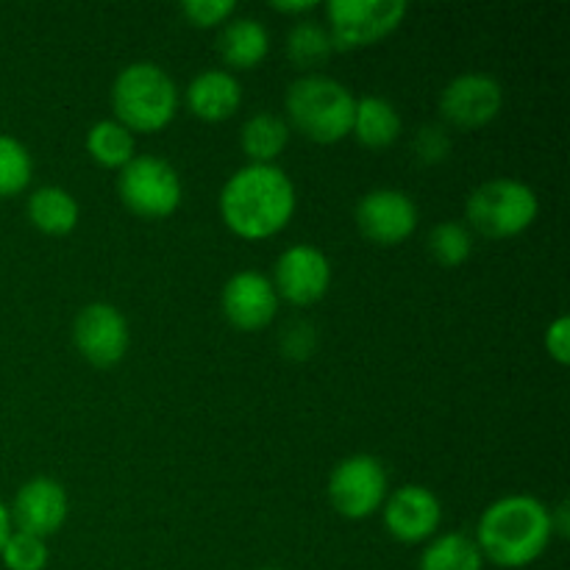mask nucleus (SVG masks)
I'll list each match as a JSON object with an SVG mask.
<instances>
[{
	"label": "nucleus",
	"instance_id": "1a4fd4ad",
	"mask_svg": "<svg viewBox=\"0 0 570 570\" xmlns=\"http://www.w3.org/2000/svg\"><path fill=\"white\" fill-rule=\"evenodd\" d=\"M128 343H131L128 321L115 304L92 301L72 317V345L92 367L106 371L120 365L122 356L128 354Z\"/></svg>",
	"mask_w": 570,
	"mask_h": 570
},
{
	"label": "nucleus",
	"instance_id": "2f4dec72",
	"mask_svg": "<svg viewBox=\"0 0 570 570\" xmlns=\"http://www.w3.org/2000/svg\"><path fill=\"white\" fill-rule=\"evenodd\" d=\"M14 532V527H11V515H9V507L0 501V551H3L6 540H9V534Z\"/></svg>",
	"mask_w": 570,
	"mask_h": 570
},
{
	"label": "nucleus",
	"instance_id": "a878e982",
	"mask_svg": "<svg viewBox=\"0 0 570 570\" xmlns=\"http://www.w3.org/2000/svg\"><path fill=\"white\" fill-rule=\"evenodd\" d=\"M6 570H45L48 568L50 551L42 538H33L26 532H11L0 551Z\"/></svg>",
	"mask_w": 570,
	"mask_h": 570
},
{
	"label": "nucleus",
	"instance_id": "473e14b6",
	"mask_svg": "<svg viewBox=\"0 0 570 570\" xmlns=\"http://www.w3.org/2000/svg\"><path fill=\"white\" fill-rule=\"evenodd\" d=\"M259 570H278V568H259Z\"/></svg>",
	"mask_w": 570,
	"mask_h": 570
},
{
	"label": "nucleus",
	"instance_id": "2eb2a0df",
	"mask_svg": "<svg viewBox=\"0 0 570 570\" xmlns=\"http://www.w3.org/2000/svg\"><path fill=\"white\" fill-rule=\"evenodd\" d=\"M11 527L14 532L33 534V538H50L65 527L70 515L67 490L50 476H33L14 493L9 507Z\"/></svg>",
	"mask_w": 570,
	"mask_h": 570
},
{
	"label": "nucleus",
	"instance_id": "423d86ee",
	"mask_svg": "<svg viewBox=\"0 0 570 570\" xmlns=\"http://www.w3.org/2000/svg\"><path fill=\"white\" fill-rule=\"evenodd\" d=\"M117 195L131 215L142 220H165L184 200L181 176L167 159L154 154L134 156L117 173Z\"/></svg>",
	"mask_w": 570,
	"mask_h": 570
},
{
	"label": "nucleus",
	"instance_id": "6ab92c4d",
	"mask_svg": "<svg viewBox=\"0 0 570 570\" xmlns=\"http://www.w3.org/2000/svg\"><path fill=\"white\" fill-rule=\"evenodd\" d=\"M26 215L28 223L45 237H67L81 220V206L65 187H39L28 195Z\"/></svg>",
	"mask_w": 570,
	"mask_h": 570
},
{
	"label": "nucleus",
	"instance_id": "4468645a",
	"mask_svg": "<svg viewBox=\"0 0 570 570\" xmlns=\"http://www.w3.org/2000/svg\"><path fill=\"white\" fill-rule=\"evenodd\" d=\"M278 295L273 282L259 271H237L220 293L223 317L232 328L243 334L262 332L278 315Z\"/></svg>",
	"mask_w": 570,
	"mask_h": 570
},
{
	"label": "nucleus",
	"instance_id": "9b49d317",
	"mask_svg": "<svg viewBox=\"0 0 570 570\" xmlns=\"http://www.w3.org/2000/svg\"><path fill=\"white\" fill-rule=\"evenodd\" d=\"M354 220L362 239L379 248H395L415 234L421 215L412 195L404 189L379 187L356 200Z\"/></svg>",
	"mask_w": 570,
	"mask_h": 570
},
{
	"label": "nucleus",
	"instance_id": "20e7f679",
	"mask_svg": "<svg viewBox=\"0 0 570 570\" xmlns=\"http://www.w3.org/2000/svg\"><path fill=\"white\" fill-rule=\"evenodd\" d=\"M178 95L176 81L165 67L154 61H134L117 72L111 83V111L120 126L131 134H159L176 120Z\"/></svg>",
	"mask_w": 570,
	"mask_h": 570
},
{
	"label": "nucleus",
	"instance_id": "cd10ccee",
	"mask_svg": "<svg viewBox=\"0 0 570 570\" xmlns=\"http://www.w3.org/2000/svg\"><path fill=\"white\" fill-rule=\"evenodd\" d=\"M412 150H415L421 165H443L451 156V137L445 126H438V122L423 126L412 139Z\"/></svg>",
	"mask_w": 570,
	"mask_h": 570
},
{
	"label": "nucleus",
	"instance_id": "4be33fe9",
	"mask_svg": "<svg viewBox=\"0 0 570 570\" xmlns=\"http://www.w3.org/2000/svg\"><path fill=\"white\" fill-rule=\"evenodd\" d=\"M417 570H484L476 540L462 532L434 534L421 551Z\"/></svg>",
	"mask_w": 570,
	"mask_h": 570
},
{
	"label": "nucleus",
	"instance_id": "dca6fc26",
	"mask_svg": "<svg viewBox=\"0 0 570 570\" xmlns=\"http://www.w3.org/2000/svg\"><path fill=\"white\" fill-rule=\"evenodd\" d=\"M189 115L204 122H226L243 106V83L228 70H204L184 89Z\"/></svg>",
	"mask_w": 570,
	"mask_h": 570
},
{
	"label": "nucleus",
	"instance_id": "c756f323",
	"mask_svg": "<svg viewBox=\"0 0 570 570\" xmlns=\"http://www.w3.org/2000/svg\"><path fill=\"white\" fill-rule=\"evenodd\" d=\"M282 348L289 360H309L312 348H315V328L309 323H293L284 332Z\"/></svg>",
	"mask_w": 570,
	"mask_h": 570
},
{
	"label": "nucleus",
	"instance_id": "aec40b11",
	"mask_svg": "<svg viewBox=\"0 0 570 570\" xmlns=\"http://www.w3.org/2000/svg\"><path fill=\"white\" fill-rule=\"evenodd\" d=\"M289 126L276 111H256L239 128V148L248 165H276L289 145Z\"/></svg>",
	"mask_w": 570,
	"mask_h": 570
},
{
	"label": "nucleus",
	"instance_id": "39448f33",
	"mask_svg": "<svg viewBox=\"0 0 570 570\" xmlns=\"http://www.w3.org/2000/svg\"><path fill=\"white\" fill-rule=\"evenodd\" d=\"M538 215V193L518 178H490L465 200V226L488 239L518 237L534 226Z\"/></svg>",
	"mask_w": 570,
	"mask_h": 570
},
{
	"label": "nucleus",
	"instance_id": "f3484780",
	"mask_svg": "<svg viewBox=\"0 0 570 570\" xmlns=\"http://www.w3.org/2000/svg\"><path fill=\"white\" fill-rule=\"evenodd\" d=\"M271 53V33L254 17H232L217 33V56L228 72L259 67Z\"/></svg>",
	"mask_w": 570,
	"mask_h": 570
},
{
	"label": "nucleus",
	"instance_id": "6e6552de",
	"mask_svg": "<svg viewBox=\"0 0 570 570\" xmlns=\"http://www.w3.org/2000/svg\"><path fill=\"white\" fill-rule=\"evenodd\" d=\"M390 493V476L382 460L371 454H354L332 468L326 482L328 504L345 521H365L382 510Z\"/></svg>",
	"mask_w": 570,
	"mask_h": 570
},
{
	"label": "nucleus",
	"instance_id": "9d476101",
	"mask_svg": "<svg viewBox=\"0 0 570 570\" xmlns=\"http://www.w3.org/2000/svg\"><path fill=\"white\" fill-rule=\"evenodd\" d=\"M440 117L460 131L490 126L504 109V87L488 72H462L451 78L438 100Z\"/></svg>",
	"mask_w": 570,
	"mask_h": 570
},
{
	"label": "nucleus",
	"instance_id": "ddd939ff",
	"mask_svg": "<svg viewBox=\"0 0 570 570\" xmlns=\"http://www.w3.org/2000/svg\"><path fill=\"white\" fill-rule=\"evenodd\" d=\"M379 512L390 538L404 546L429 543L443 523V504L438 493L423 484H404L387 493Z\"/></svg>",
	"mask_w": 570,
	"mask_h": 570
},
{
	"label": "nucleus",
	"instance_id": "412c9836",
	"mask_svg": "<svg viewBox=\"0 0 570 570\" xmlns=\"http://www.w3.org/2000/svg\"><path fill=\"white\" fill-rule=\"evenodd\" d=\"M89 159L104 170L120 173L128 161L137 156V145H134V134L126 126L111 117V120H98L89 126L87 139H83Z\"/></svg>",
	"mask_w": 570,
	"mask_h": 570
},
{
	"label": "nucleus",
	"instance_id": "0eeeda50",
	"mask_svg": "<svg viewBox=\"0 0 570 570\" xmlns=\"http://www.w3.org/2000/svg\"><path fill=\"white\" fill-rule=\"evenodd\" d=\"M326 31L334 50H365L387 39L404 22V0H328Z\"/></svg>",
	"mask_w": 570,
	"mask_h": 570
},
{
	"label": "nucleus",
	"instance_id": "f03ea898",
	"mask_svg": "<svg viewBox=\"0 0 570 570\" xmlns=\"http://www.w3.org/2000/svg\"><path fill=\"white\" fill-rule=\"evenodd\" d=\"M473 540L484 562L507 570L527 568L538 562L554 540L551 510L534 495H504L482 512Z\"/></svg>",
	"mask_w": 570,
	"mask_h": 570
},
{
	"label": "nucleus",
	"instance_id": "393cba45",
	"mask_svg": "<svg viewBox=\"0 0 570 570\" xmlns=\"http://www.w3.org/2000/svg\"><path fill=\"white\" fill-rule=\"evenodd\" d=\"M33 178L31 150L11 134H0V198H14Z\"/></svg>",
	"mask_w": 570,
	"mask_h": 570
},
{
	"label": "nucleus",
	"instance_id": "7c9ffc66",
	"mask_svg": "<svg viewBox=\"0 0 570 570\" xmlns=\"http://www.w3.org/2000/svg\"><path fill=\"white\" fill-rule=\"evenodd\" d=\"M273 11H278V14H289V17H301L304 20V14H309V11L317 9L315 0H298V3H284V0H276V3H271Z\"/></svg>",
	"mask_w": 570,
	"mask_h": 570
},
{
	"label": "nucleus",
	"instance_id": "f257e3e1",
	"mask_svg": "<svg viewBox=\"0 0 570 570\" xmlns=\"http://www.w3.org/2000/svg\"><path fill=\"white\" fill-rule=\"evenodd\" d=\"M298 206L295 184L278 165H245L223 184L217 209L234 237L262 243L289 226Z\"/></svg>",
	"mask_w": 570,
	"mask_h": 570
},
{
	"label": "nucleus",
	"instance_id": "a211bd4d",
	"mask_svg": "<svg viewBox=\"0 0 570 570\" xmlns=\"http://www.w3.org/2000/svg\"><path fill=\"white\" fill-rule=\"evenodd\" d=\"M404 131L399 109L382 95H365L356 98L354 122H351V137L367 150H384L393 142H399Z\"/></svg>",
	"mask_w": 570,
	"mask_h": 570
},
{
	"label": "nucleus",
	"instance_id": "b1692460",
	"mask_svg": "<svg viewBox=\"0 0 570 570\" xmlns=\"http://www.w3.org/2000/svg\"><path fill=\"white\" fill-rule=\"evenodd\" d=\"M426 248L443 267H462L473 254V232L460 220H443L429 232Z\"/></svg>",
	"mask_w": 570,
	"mask_h": 570
},
{
	"label": "nucleus",
	"instance_id": "f8f14e48",
	"mask_svg": "<svg viewBox=\"0 0 570 570\" xmlns=\"http://www.w3.org/2000/svg\"><path fill=\"white\" fill-rule=\"evenodd\" d=\"M271 282L278 301L293 306H315L332 287V262L317 245H289L278 254Z\"/></svg>",
	"mask_w": 570,
	"mask_h": 570
},
{
	"label": "nucleus",
	"instance_id": "7ed1b4c3",
	"mask_svg": "<svg viewBox=\"0 0 570 570\" xmlns=\"http://www.w3.org/2000/svg\"><path fill=\"white\" fill-rule=\"evenodd\" d=\"M356 98L337 78L312 72L295 78L284 95V120L289 131L315 145H337L351 134Z\"/></svg>",
	"mask_w": 570,
	"mask_h": 570
},
{
	"label": "nucleus",
	"instance_id": "c85d7f7f",
	"mask_svg": "<svg viewBox=\"0 0 570 570\" xmlns=\"http://www.w3.org/2000/svg\"><path fill=\"white\" fill-rule=\"evenodd\" d=\"M543 343H546V354H549L560 367H568L570 362V317L568 315H560L557 321L549 323Z\"/></svg>",
	"mask_w": 570,
	"mask_h": 570
},
{
	"label": "nucleus",
	"instance_id": "5701e85b",
	"mask_svg": "<svg viewBox=\"0 0 570 570\" xmlns=\"http://www.w3.org/2000/svg\"><path fill=\"white\" fill-rule=\"evenodd\" d=\"M337 53L328 37L326 26H321L317 20H298L287 33V59L293 61V67H298L304 76L312 72H321V67H326V61Z\"/></svg>",
	"mask_w": 570,
	"mask_h": 570
},
{
	"label": "nucleus",
	"instance_id": "bb28decb",
	"mask_svg": "<svg viewBox=\"0 0 570 570\" xmlns=\"http://www.w3.org/2000/svg\"><path fill=\"white\" fill-rule=\"evenodd\" d=\"M181 14L193 28L212 31V28H223L237 14V3L234 0H184Z\"/></svg>",
	"mask_w": 570,
	"mask_h": 570
}]
</instances>
